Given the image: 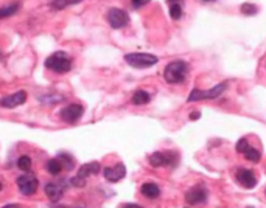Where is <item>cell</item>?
<instances>
[{"mask_svg":"<svg viewBox=\"0 0 266 208\" xmlns=\"http://www.w3.org/2000/svg\"><path fill=\"white\" fill-rule=\"evenodd\" d=\"M187 73H189V64L182 59H177L167 64L163 69V78L168 84H181L185 81Z\"/></svg>","mask_w":266,"mask_h":208,"instance_id":"cell-1","label":"cell"},{"mask_svg":"<svg viewBox=\"0 0 266 208\" xmlns=\"http://www.w3.org/2000/svg\"><path fill=\"white\" fill-rule=\"evenodd\" d=\"M45 69L54 73H67L72 70V59L69 58L66 52H54L45 59Z\"/></svg>","mask_w":266,"mask_h":208,"instance_id":"cell-2","label":"cell"},{"mask_svg":"<svg viewBox=\"0 0 266 208\" xmlns=\"http://www.w3.org/2000/svg\"><path fill=\"white\" fill-rule=\"evenodd\" d=\"M228 81L220 83L213 86L212 89H207V90H201V89H193L189 95L187 101L189 103H195V101H204V100H216L220 98L221 95L228 90Z\"/></svg>","mask_w":266,"mask_h":208,"instance_id":"cell-3","label":"cell"},{"mask_svg":"<svg viewBox=\"0 0 266 208\" xmlns=\"http://www.w3.org/2000/svg\"><path fill=\"white\" fill-rule=\"evenodd\" d=\"M124 61L134 69H148L159 62V58L150 53H128L124 54Z\"/></svg>","mask_w":266,"mask_h":208,"instance_id":"cell-4","label":"cell"},{"mask_svg":"<svg viewBox=\"0 0 266 208\" xmlns=\"http://www.w3.org/2000/svg\"><path fill=\"white\" fill-rule=\"evenodd\" d=\"M16 185H18V190L20 191V194L23 196H33L37 187H39V180L36 177V174L33 173H23L22 175H19L16 179Z\"/></svg>","mask_w":266,"mask_h":208,"instance_id":"cell-5","label":"cell"},{"mask_svg":"<svg viewBox=\"0 0 266 208\" xmlns=\"http://www.w3.org/2000/svg\"><path fill=\"white\" fill-rule=\"evenodd\" d=\"M177 154L173 151H165V153H153L150 156V165L153 168H160V166H171L175 168L177 165Z\"/></svg>","mask_w":266,"mask_h":208,"instance_id":"cell-6","label":"cell"},{"mask_svg":"<svg viewBox=\"0 0 266 208\" xmlns=\"http://www.w3.org/2000/svg\"><path fill=\"white\" fill-rule=\"evenodd\" d=\"M106 19L111 28L122 30L129 23V14L124 10H122V8H109Z\"/></svg>","mask_w":266,"mask_h":208,"instance_id":"cell-7","label":"cell"},{"mask_svg":"<svg viewBox=\"0 0 266 208\" xmlns=\"http://www.w3.org/2000/svg\"><path fill=\"white\" fill-rule=\"evenodd\" d=\"M207 197H209L207 188L202 183H199V185H195L190 190H187L184 199L189 205H202L207 202Z\"/></svg>","mask_w":266,"mask_h":208,"instance_id":"cell-8","label":"cell"},{"mask_svg":"<svg viewBox=\"0 0 266 208\" xmlns=\"http://www.w3.org/2000/svg\"><path fill=\"white\" fill-rule=\"evenodd\" d=\"M83 114H84V107L81 106V104L73 103V104H69L67 107H64L59 112V118L69 124H73L83 117Z\"/></svg>","mask_w":266,"mask_h":208,"instance_id":"cell-9","label":"cell"},{"mask_svg":"<svg viewBox=\"0 0 266 208\" xmlns=\"http://www.w3.org/2000/svg\"><path fill=\"white\" fill-rule=\"evenodd\" d=\"M67 185H66V180H59V182H49L45 185L44 191H45V196L50 199V202L56 204L59 199L62 197V194L66 193Z\"/></svg>","mask_w":266,"mask_h":208,"instance_id":"cell-10","label":"cell"},{"mask_svg":"<svg viewBox=\"0 0 266 208\" xmlns=\"http://www.w3.org/2000/svg\"><path fill=\"white\" fill-rule=\"evenodd\" d=\"M235 180L240 183L243 188L252 190L257 185V177L252 170H246V168H240L235 171Z\"/></svg>","mask_w":266,"mask_h":208,"instance_id":"cell-11","label":"cell"},{"mask_svg":"<svg viewBox=\"0 0 266 208\" xmlns=\"http://www.w3.org/2000/svg\"><path fill=\"white\" fill-rule=\"evenodd\" d=\"M103 175L105 179L111 183L120 182L124 175H126V166L123 163H117L115 166H106L103 168Z\"/></svg>","mask_w":266,"mask_h":208,"instance_id":"cell-12","label":"cell"},{"mask_svg":"<svg viewBox=\"0 0 266 208\" xmlns=\"http://www.w3.org/2000/svg\"><path fill=\"white\" fill-rule=\"evenodd\" d=\"M25 101H27V92L19 90L13 95H6V97H3L2 101H0V106L6 107V109H13V107L20 106V104H23Z\"/></svg>","mask_w":266,"mask_h":208,"instance_id":"cell-13","label":"cell"},{"mask_svg":"<svg viewBox=\"0 0 266 208\" xmlns=\"http://www.w3.org/2000/svg\"><path fill=\"white\" fill-rule=\"evenodd\" d=\"M100 171H101V165H100V162H90V163H84V165H81L80 166V170H78V177L80 179H83V180H86L88 177H90V175H97V174H100Z\"/></svg>","mask_w":266,"mask_h":208,"instance_id":"cell-14","label":"cell"},{"mask_svg":"<svg viewBox=\"0 0 266 208\" xmlns=\"http://www.w3.org/2000/svg\"><path fill=\"white\" fill-rule=\"evenodd\" d=\"M140 193H142L148 199H158L159 194H160V188L158 187V183L146 182V183H143V185H142V188H140Z\"/></svg>","mask_w":266,"mask_h":208,"instance_id":"cell-15","label":"cell"},{"mask_svg":"<svg viewBox=\"0 0 266 208\" xmlns=\"http://www.w3.org/2000/svg\"><path fill=\"white\" fill-rule=\"evenodd\" d=\"M150 101H151L150 93L145 92V90L134 92V95H132V98H131V103L136 104V106H143V104H148Z\"/></svg>","mask_w":266,"mask_h":208,"instance_id":"cell-16","label":"cell"},{"mask_svg":"<svg viewBox=\"0 0 266 208\" xmlns=\"http://www.w3.org/2000/svg\"><path fill=\"white\" fill-rule=\"evenodd\" d=\"M45 170L47 173H50L53 175H58L62 170H64V166H62V163L59 162V158H50L49 162L45 163Z\"/></svg>","mask_w":266,"mask_h":208,"instance_id":"cell-17","label":"cell"},{"mask_svg":"<svg viewBox=\"0 0 266 208\" xmlns=\"http://www.w3.org/2000/svg\"><path fill=\"white\" fill-rule=\"evenodd\" d=\"M83 0H49V3L53 10H64V8H67V6L78 5Z\"/></svg>","mask_w":266,"mask_h":208,"instance_id":"cell-18","label":"cell"},{"mask_svg":"<svg viewBox=\"0 0 266 208\" xmlns=\"http://www.w3.org/2000/svg\"><path fill=\"white\" fill-rule=\"evenodd\" d=\"M58 158H59V162L62 163V166H64V170L67 171H72L73 168H75V158L67 154V153H59L58 154Z\"/></svg>","mask_w":266,"mask_h":208,"instance_id":"cell-19","label":"cell"},{"mask_svg":"<svg viewBox=\"0 0 266 208\" xmlns=\"http://www.w3.org/2000/svg\"><path fill=\"white\" fill-rule=\"evenodd\" d=\"M19 10H20V3L19 2H14V3L8 5V6H3V8H0V17L6 19V17H10V16L16 14Z\"/></svg>","mask_w":266,"mask_h":208,"instance_id":"cell-20","label":"cell"},{"mask_svg":"<svg viewBox=\"0 0 266 208\" xmlns=\"http://www.w3.org/2000/svg\"><path fill=\"white\" fill-rule=\"evenodd\" d=\"M170 17L173 20H179L182 17V5H181V2L170 3Z\"/></svg>","mask_w":266,"mask_h":208,"instance_id":"cell-21","label":"cell"},{"mask_svg":"<svg viewBox=\"0 0 266 208\" xmlns=\"http://www.w3.org/2000/svg\"><path fill=\"white\" fill-rule=\"evenodd\" d=\"M18 168L23 173L31 171V157L30 156H20L18 160Z\"/></svg>","mask_w":266,"mask_h":208,"instance_id":"cell-22","label":"cell"},{"mask_svg":"<svg viewBox=\"0 0 266 208\" xmlns=\"http://www.w3.org/2000/svg\"><path fill=\"white\" fill-rule=\"evenodd\" d=\"M245 158L246 160H251V162H254V163H257L260 160V157H262V154H260V151H257L255 148H252V146H249L246 151H245Z\"/></svg>","mask_w":266,"mask_h":208,"instance_id":"cell-23","label":"cell"},{"mask_svg":"<svg viewBox=\"0 0 266 208\" xmlns=\"http://www.w3.org/2000/svg\"><path fill=\"white\" fill-rule=\"evenodd\" d=\"M240 11H241V14H245V16H255L257 13H259V6L254 5V3L246 2V3L241 5Z\"/></svg>","mask_w":266,"mask_h":208,"instance_id":"cell-24","label":"cell"},{"mask_svg":"<svg viewBox=\"0 0 266 208\" xmlns=\"http://www.w3.org/2000/svg\"><path fill=\"white\" fill-rule=\"evenodd\" d=\"M248 148H249V143H248L246 139H240V140L237 141V145H235L237 153H240V154H245V151H246Z\"/></svg>","mask_w":266,"mask_h":208,"instance_id":"cell-25","label":"cell"},{"mask_svg":"<svg viewBox=\"0 0 266 208\" xmlns=\"http://www.w3.org/2000/svg\"><path fill=\"white\" fill-rule=\"evenodd\" d=\"M151 0H131V5H132V8H142V6H145V5H148L150 3Z\"/></svg>","mask_w":266,"mask_h":208,"instance_id":"cell-26","label":"cell"},{"mask_svg":"<svg viewBox=\"0 0 266 208\" xmlns=\"http://www.w3.org/2000/svg\"><path fill=\"white\" fill-rule=\"evenodd\" d=\"M119 208H143L142 205H137V204H122Z\"/></svg>","mask_w":266,"mask_h":208,"instance_id":"cell-27","label":"cell"},{"mask_svg":"<svg viewBox=\"0 0 266 208\" xmlns=\"http://www.w3.org/2000/svg\"><path fill=\"white\" fill-rule=\"evenodd\" d=\"M198 118H201V112H192L190 120H198Z\"/></svg>","mask_w":266,"mask_h":208,"instance_id":"cell-28","label":"cell"},{"mask_svg":"<svg viewBox=\"0 0 266 208\" xmlns=\"http://www.w3.org/2000/svg\"><path fill=\"white\" fill-rule=\"evenodd\" d=\"M2 208H22V207L18 205V204H8V205H5V207H2Z\"/></svg>","mask_w":266,"mask_h":208,"instance_id":"cell-29","label":"cell"},{"mask_svg":"<svg viewBox=\"0 0 266 208\" xmlns=\"http://www.w3.org/2000/svg\"><path fill=\"white\" fill-rule=\"evenodd\" d=\"M53 208H75V207H67V205H59V207H53Z\"/></svg>","mask_w":266,"mask_h":208,"instance_id":"cell-30","label":"cell"},{"mask_svg":"<svg viewBox=\"0 0 266 208\" xmlns=\"http://www.w3.org/2000/svg\"><path fill=\"white\" fill-rule=\"evenodd\" d=\"M202 2H215V0H202Z\"/></svg>","mask_w":266,"mask_h":208,"instance_id":"cell-31","label":"cell"}]
</instances>
